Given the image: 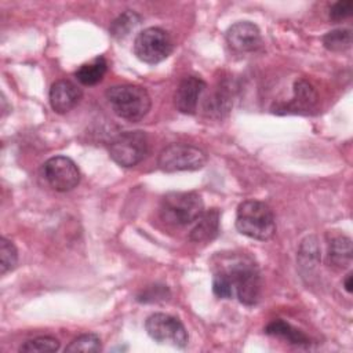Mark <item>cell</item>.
I'll use <instances>...</instances> for the list:
<instances>
[{
  "label": "cell",
  "mask_w": 353,
  "mask_h": 353,
  "mask_svg": "<svg viewBox=\"0 0 353 353\" xmlns=\"http://www.w3.org/2000/svg\"><path fill=\"white\" fill-rule=\"evenodd\" d=\"M101 339L97 334H83L73 339L68 346L66 352H99Z\"/></svg>",
  "instance_id": "44dd1931"
},
{
  "label": "cell",
  "mask_w": 353,
  "mask_h": 353,
  "mask_svg": "<svg viewBox=\"0 0 353 353\" xmlns=\"http://www.w3.org/2000/svg\"><path fill=\"white\" fill-rule=\"evenodd\" d=\"M141 22V17L131 11V10H127L124 11L123 14H120L112 23H110V28H109V33L117 39V40H121V39H125Z\"/></svg>",
  "instance_id": "e0dca14e"
},
{
  "label": "cell",
  "mask_w": 353,
  "mask_h": 353,
  "mask_svg": "<svg viewBox=\"0 0 353 353\" xmlns=\"http://www.w3.org/2000/svg\"><path fill=\"white\" fill-rule=\"evenodd\" d=\"M148 150L149 142L143 131L121 132L109 145L110 159L121 167L137 165L146 157Z\"/></svg>",
  "instance_id": "8992f818"
},
{
  "label": "cell",
  "mask_w": 353,
  "mask_h": 353,
  "mask_svg": "<svg viewBox=\"0 0 353 353\" xmlns=\"http://www.w3.org/2000/svg\"><path fill=\"white\" fill-rule=\"evenodd\" d=\"M205 161L207 154L201 149L186 143H171L160 152L157 164L164 172H178L200 170Z\"/></svg>",
  "instance_id": "52a82bcc"
},
{
  "label": "cell",
  "mask_w": 353,
  "mask_h": 353,
  "mask_svg": "<svg viewBox=\"0 0 353 353\" xmlns=\"http://www.w3.org/2000/svg\"><path fill=\"white\" fill-rule=\"evenodd\" d=\"M81 90L70 80H58L50 88V103L54 112L66 113L72 110L81 99Z\"/></svg>",
  "instance_id": "7c38bea8"
},
{
  "label": "cell",
  "mask_w": 353,
  "mask_h": 353,
  "mask_svg": "<svg viewBox=\"0 0 353 353\" xmlns=\"http://www.w3.org/2000/svg\"><path fill=\"white\" fill-rule=\"evenodd\" d=\"M18 263V250L12 241L6 237L0 239V273L6 274Z\"/></svg>",
  "instance_id": "d6986e66"
},
{
  "label": "cell",
  "mask_w": 353,
  "mask_h": 353,
  "mask_svg": "<svg viewBox=\"0 0 353 353\" xmlns=\"http://www.w3.org/2000/svg\"><path fill=\"white\" fill-rule=\"evenodd\" d=\"M148 335L159 343L185 347L189 336L185 325L179 319L167 313H153L145 321Z\"/></svg>",
  "instance_id": "ba28073f"
},
{
  "label": "cell",
  "mask_w": 353,
  "mask_h": 353,
  "mask_svg": "<svg viewBox=\"0 0 353 353\" xmlns=\"http://www.w3.org/2000/svg\"><path fill=\"white\" fill-rule=\"evenodd\" d=\"M237 230L255 240H269L276 232L273 211L268 204L259 200H245L237 207L236 212Z\"/></svg>",
  "instance_id": "6da1fadb"
},
{
  "label": "cell",
  "mask_w": 353,
  "mask_h": 353,
  "mask_svg": "<svg viewBox=\"0 0 353 353\" xmlns=\"http://www.w3.org/2000/svg\"><path fill=\"white\" fill-rule=\"evenodd\" d=\"M106 99L112 110L121 119L137 123L150 110V97L141 85L119 84L106 90Z\"/></svg>",
  "instance_id": "7a4b0ae2"
},
{
  "label": "cell",
  "mask_w": 353,
  "mask_h": 353,
  "mask_svg": "<svg viewBox=\"0 0 353 353\" xmlns=\"http://www.w3.org/2000/svg\"><path fill=\"white\" fill-rule=\"evenodd\" d=\"M108 70V62L103 57H97L91 62L81 65L74 76L84 85H95L102 81L105 73Z\"/></svg>",
  "instance_id": "5bb4252c"
},
{
  "label": "cell",
  "mask_w": 353,
  "mask_h": 353,
  "mask_svg": "<svg viewBox=\"0 0 353 353\" xmlns=\"http://www.w3.org/2000/svg\"><path fill=\"white\" fill-rule=\"evenodd\" d=\"M229 108H230V99L226 95V92L221 90L214 92L211 97H208V99L204 103V110L208 114L222 116L229 110Z\"/></svg>",
  "instance_id": "603a6c76"
},
{
  "label": "cell",
  "mask_w": 353,
  "mask_h": 353,
  "mask_svg": "<svg viewBox=\"0 0 353 353\" xmlns=\"http://www.w3.org/2000/svg\"><path fill=\"white\" fill-rule=\"evenodd\" d=\"M345 290L347 292L353 291V276L352 274H347V277L345 279Z\"/></svg>",
  "instance_id": "83f0119b"
},
{
  "label": "cell",
  "mask_w": 353,
  "mask_h": 353,
  "mask_svg": "<svg viewBox=\"0 0 353 353\" xmlns=\"http://www.w3.org/2000/svg\"><path fill=\"white\" fill-rule=\"evenodd\" d=\"M212 291L214 294L218 296V298H222V299H230L234 296L233 294V288H232V284L226 276V273L221 269L218 270L215 274H214V279H212Z\"/></svg>",
  "instance_id": "cb8c5ba5"
},
{
  "label": "cell",
  "mask_w": 353,
  "mask_h": 353,
  "mask_svg": "<svg viewBox=\"0 0 353 353\" xmlns=\"http://www.w3.org/2000/svg\"><path fill=\"white\" fill-rule=\"evenodd\" d=\"M170 296V291L167 288V285H152L148 290L142 291L137 299L139 302H153L157 299H167Z\"/></svg>",
  "instance_id": "484cf974"
},
{
  "label": "cell",
  "mask_w": 353,
  "mask_h": 353,
  "mask_svg": "<svg viewBox=\"0 0 353 353\" xmlns=\"http://www.w3.org/2000/svg\"><path fill=\"white\" fill-rule=\"evenodd\" d=\"M229 47L240 54L254 52L262 47V36L256 25L248 21H240L232 25L226 32Z\"/></svg>",
  "instance_id": "30bf717a"
},
{
  "label": "cell",
  "mask_w": 353,
  "mask_h": 353,
  "mask_svg": "<svg viewBox=\"0 0 353 353\" xmlns=\"http://www.w3.org/2000/svg\"><path fill=\"white\" fill-rule=\"evenodd\" d=\"M59 349V341L52 336H37L26 341L19 346V352H57Z\"/></svg>",
  "instance_id": "7402d4cb"
},
{
  "label": "cell",
  "mask_w": 353,
  "mask_h": 353,
  "mask_svg": "<svg viewBox=\"0 0 353 353\" xmlns=\"http://www.w3.org/2000/svg\"><path fill=\"white\" fill-rule=\"evenodd\" d=\"M319 245L314 237H307L303 244L301 245V251H299V258L306 263L313 265L314 262L319 261Z\"/></svg>",
  "instance_id": "d4e9b609"
},
{
  "label": "cell",
  "mask_w": 353,
  "mask_h": 353,
  "mask_svg": "<svg viewBox=\"0 0 353 353\" xmlns=\"http://www.w3.org/2000/svg\"><path fill=\"white\" fill-rule=\"evenodd\" d=\"M204 211V203L196 192H170L160 203V216L174 226L194 222Z\"/></svg>",
  "instance_id": "277c9868"
},
{
  "label": "cell",
  "mask_w": 353,
  "mask_h": 353,
  "mask_svg": "<svg viewBox=\"0 0 353 353\" xmlns=\"http://www.w3.org/2000/svg\"><path fill=\"white\" fill-rule=\"evenodd\" d=\"M353 1L352 0H341L331 6L330 8V18L335 22L347 18L352 14Z\"/></svg>",
  "instance_id": "4316f807"
},
{
  "label": "cell",
  "mask_w": 353,
  "mask_h": 353,
  "mask_svg": "<svg viewBox=\"0 0 353 353\" xmlns=\"http://www.w3.org/2000/svg\"><path fill=\"white\" fill-rule=\"evenodd\" d=\"M233 288L234 296L244 305H256L262 294V279L258 266L250 259H237L222 269Z\"/></svg>",
  "instance_id": "3957f363"
},
{
  "label": "cell",
  "mask_w": 353,
  "mask_h": 353,
  "mask_svg": "<svg viewBox=\"0 0 353 353\" xmlns=\"http://www.w3.org/2000/svg\"><path fill=\"white\" fill-rule=\"evenodd\" d=\"M265 332L273 336H279L285 339L292 345H309L310 339L298 328L292 327L290 323L284 320H274L265 328Z\"/></svg>",
  "instance_id": "2e32d148"
},
{
  "label": "cell",
  "mask_w": 353,
  "mask_h": 353,
  "mask_svg": "<svg viewBox=\"0 0 353 353\" xmlns=\"http://www.w3.org/2000/svg\"><path fill=\"white\" fill-rule=\"evenodd\" d=\"M323 44L327 50L342 52L352 46V32L349 29H335L323 36Z\"/></svg>",
  "instance_id": "ac0fdd59"
},
{
  "label": "cell",
  "mask_w": 353,
  "mask_h": 353,
  "mask_svg": "<svg viewBox=\"0 0 353 353\" xmlns=\"http://www.w3.org/2000/svg\"><path fill=\"white\" fill-rule=\"evenodd\" d=\"M328 261L338 268H346L352 262V240L346 236L332 237L328 243Z\"/></svg>",
  "instance_id": "9a60e30c"
},
{
  "label": "cell",
  "mask_w": 353,
  "mask_h": 353,
  "mask_svg": "<svg viewBox=\"0 0 353 353\" xmlns=\"http://www.w3.org/2000/svg\"><path fill=\"white\" fill-rule=\"evenodd\" d=\"M43 175L50 186L58 192H68L80 182V171L76 163L66 156H55L43 164Z\"/></svg>",
  "instance_id": "9c48e42d"
},
{
  "label": "cell",
  "mask_w": 353,
  "mask_h": 353,
  "mask_svg": "<svg viewBox=\"0 0 353 353\" xmlns=\"http://www.w3.org/2000/svg\"><path fill=\"white\" fill-rule=\"evenodd\" d=\"M219 219L221 214L216 208L203 211V214L194 221L196 225L189 234L190 240L196 243H204L215 239L219 232Z\"/></svg>",
  "instance_id": "4fadbf2b"
},
{
  "label": "cell",
  "mask_w": 353,
  "mask_h": 353,
  "mask_svg": "<svg viewBox=\"0 0 353 353\" xmlns=\"http://www.w3.org/2000/svg\"><path fill=\"white\" fill-rule=\"evenodd\" d=\"M172 50V39L161 28H146L134 40V52L145 63H159L168 58Z\"/></svg>",
  "instance_id": "5b68a950"
},
{
  "label": "cell",
  "mask_w": 353,
  "mask_h": 353,
  "mask_svg": "<svg viewBox=\"0 0 353 353\" xmlns=\"http://www.w3.org/2000/svg\"><path fill=\"white\" fill-rule=\"evenodd\" d=\"M316 91L307 81L299 80L295 83V98L292 101V105H295L298 109L310 108L316 102Z\"/></svg>",
  "instance_id": "ffe728a7"
},
{
  "label": "cell",
  "mask_w": 353,
  "mask_h": 353,
  "mask_svg": "<svg viewBox=\"0 0 353 353\" xmlns=\"http://www.w3.org/2000/svg\"><path fill=\"white\" fill-rule=\"evenodd\" d=\"M207 84L203 79L196 76L183 77L174 94L175 108L185 114H193L197 110L200 97L205 90Z\"/></svg>",
  "instance_id": "8fae6325"
}]
</instances>
